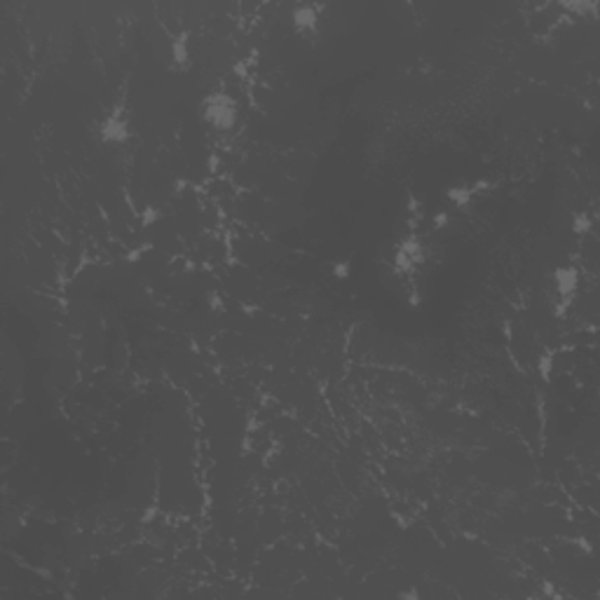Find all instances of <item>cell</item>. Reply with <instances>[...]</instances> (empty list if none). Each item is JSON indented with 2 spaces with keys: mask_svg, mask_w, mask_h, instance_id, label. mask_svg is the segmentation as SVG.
<instances>
[{
  "mask_svg": "<svg viewBox=\"0 0 600 600\" xmlns=\"http://www.w3.org/2000/svg\"><path fill=\"white\" fill-rule=\"evenodd\" d=\"M202 117L218 132H230L237 122V103L225 92H214L202 101Z\"/></svg>",
  "mask_w": 600,
  "mask_h": 600,
  "instance_id": "obj_1",
  "label": "cell"
},
{
  "mask_svg": "<svg viewBox=\"0 0 600 600\" xmlns=\"http://www.w3.org/2000/svg\"><path fill=\"white\" fill-rule=\"evenodd\" d=\"M101 139L106 141V144H122V141L129 139V122L127 117L122 113H110L106 120L101 122Z\"/></svg>",
  "mask_w": 600,
  "mask_h": 600,
  "instance_id": "obj_2",
  "label": "cell"
},
{
  "mask_svg": "<svg viewBox=\"0 0 600 600\" xmlns=\"http://www.w3.org/2000/svg\"><path fill=\"white\" fill-rule=\"evenodd\" d=\"M579 286V275L574 268H560L556 270V289H558L560 300H570L577 293Z\"/></svg>",
  "mask_w": 600,
  "mask_h": 600,
  "instance_id": "obj_3",
  "label": "cell"
},
{
  "mask_svg": "<svg viewBox=\"0 0 600 600\" xmlns=\"http://www.w3.org/2000/svg\"><path fill=\"white\" fill-rule=\"evenodd\" d=\"M293 24L300 33H312L319 24V12L314 5H300L293 10Z\"/></svg>",
  "mask_w": 600,
  "mask_h": 600,
  "instance_id": "obj_4",
  "label": "cell"
},
{
  "mask_svg": "<svg viewBox=\"0 0 600 600\" xmlns=\"http://www.w3.org/2000/svg\"><path fill=\"white\" fill-rule=\"evenodd\" d=\"M171 54H174L176 64H181V66L190 64V52H188V40H185V35H183V38H178L174 45H171Z\"/></svg>",
  "mask_w": 600,
  "mask_h": 600,
  "instance_id": "obj_5",
  "label": "cell"
},
{
  "mask_svg": "<svg viewBox=\"0 0 600 600\" xmlns=\"http://www.w3.org/2000/svg\"><path fill=\"white\" fill-rule=\"evenodd\" d=\"M333 275H336L338 280H345V277H350V263H348V261H338L336 265H333Z\"/></svg>",
  "mask_w": 600,
  "mask_h": 600,
  "instance_id": "obj_6",
  "label": "cell"
},
{
  "mask_svg": "<svg viewBox=\"0 0 600 600\" xmlns=\"http://www.w3.org/2000/svg\"><path fill=\"white\" fill-rule=\"evenodd\" d=\"M589 228H591V223H589V218H586L584 214L574 218V232H586Z\"/></svg>",
  "mask_w": 600,
  "mask_h": 600,
  "instance_id": "obj_7",
  "label": "cell"
}]
</instances>
